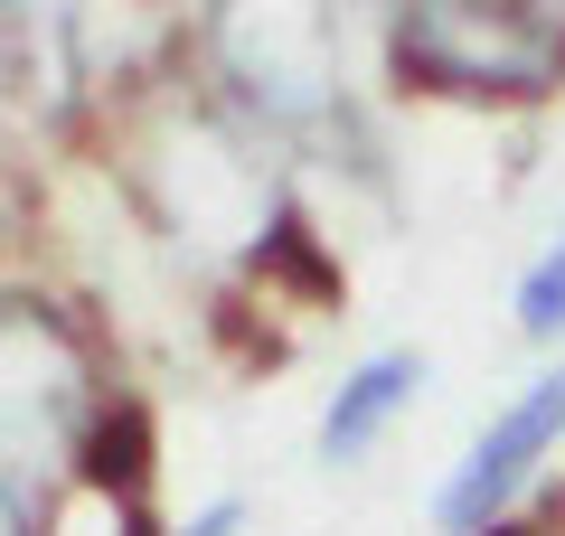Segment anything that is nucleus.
I'll use <instances>...</instances> for the list:
<instances>
[{"label":"nucleus","mask_w":565,"mask_h":536,"mask_svg":"<svg viewBox=\"0 0 565 536\" xmlns=\"http://www.w3.org/2000/svg\"><path fill=\"white\" fill-rule=\"evenodd\" d=\"M556 433H565V367H546V377L527 386L509 415H490V433L462 452V471H452L444 499H434V527H444V536H481L490 517L519 499V480L546 461Z\"/></svg>","instance_id":"obj_1"},{"label":"nucleus","mask_w":565,"mask_h":536,"mask_svg":"<svg viewBox=\"0 0 565 536\" xmlns=\"http://www.w3.org/2000/svg\"><path fill=\"white\" fill-rule=\"evenodd\" d=\"M405 66H424V76L452 85V47H471V76L462 85H537L546 76V47L537 29H527V0H405Z\"/></svg>","instance_id":"obj_2"},{"label":"nucleus","mask_w":565,"mask_h":536,"mask_svg":"<svg viewBox=\"0 0 565 536\" xmlns=\"http://www.w3.org/2000/svg\"><path fill=\"white\" fill-rule=\"evenodd\" d=\"M424 386V357L415 349H386V357H367L359 377L330 396V415H321V461H367V442L386 433V415H396L405 396Z\"/></svg>","instance_id":"obj_3"},{"label":"nucleus","mask_w":565,"mask_h":536,"mask_svg":"<svg viewBox=\"0 0 565 536\" xmlns=\"http://www.w3.org/2000/svg\"><path fill=\"white\" fill-rule=\"evenodd\" d=\"M519 330L527 339H565V236H546V255L519 274Z\"/></svg>","instance_id":"obj_4"},{"label":"nucleus","mask_w":565,"mask_h":536,"mask_svg":"<svg viewBox=\"0 0 565 536\" xmlns=\"http://www.w3.org/2000/svg\"><path fill=\"white\" fill-rule=\"evenodd\" d=\"M245 527V499H217V508L199 517V527H180V536H236Z\"/></svg>","instance_id":"obj_5"}]
</instances>
